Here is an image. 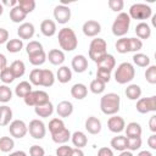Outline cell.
<instances>
[{
	"label": "cell",
	"instance_id": "obj_36",
	"mask_svg": "<svg viewBox=\"0 0 156 156\" xmlns=\"http://www.w3.org/2000/svg\"><path fill=\"white\" fill-rule=\"evenodd\" d=\"M133 62L139 67H149L150 66V57L141 52H135L133 55Z\"/></svg>",
	"mask_w": 156,
	"mask_h": 156
},
{
	"label": "cell",
	"instance_id": "obj_2",
	"mask_svg": "<svg viewBox=\"0 0 156 156\" xmlns=\"http://www.w3.org/2000/svg\"><path fill=\"white\" fill-rule=\"evenodd\" d=\"M58 44L60 48L65 51H73L78 46V39L74 30L69 27H63L58 30Z\"/></svg>",
	"mask_w": 156,
	"mask_h": 156
},
{
	"label": "cell",
	"instance_id": "obj_64",
	"mask_svg": "<svg viewBox=\"0 0 156 156\" xmlns=\"http://www.w3.org/2000/svg\"><path fill=\"white\" fill-rule=\"evenodd\" d=\"M2 12H4V6H2V4L0 2V16L2 15Z\"/></svg>",
	"mask_w": 156,
	"mask_h": 156
},
{
	"label": "cell",
	"instance_id": "obj_28",
	"mask_svg": "<svg viewBox=\"0 0 156 156\" xmlns=\"http://www.w3.org/2000/svg\"><path fill=\"white\" fill-rule=\"evenodd\" d=\"M110 145L112 146L113 150L124 151V150H127V136H124V135L113 136L110 141Z\"/></svg>",
	"mask_w": 156,
	"mask_h": 156
},
{
	"label": "cell",
	"instance_id": "obj_14",
	"mask_svg": "<svg viewBox=\"0 0 156 156\" xmlns=\"http://www.w3.org/2000/svg\"><path fill=\"white\" fill-rule=\"evenodd\" d=\"M34 33H35V28H34L33 23H30V22H23L17 28V34H18L21 40H27V39L29 40V39H32Z\"/></svg>",
	"mask_w": 156,
	"mask_h": 156
},
{
	"label": "cell",
	"instance_id": "obj_55",
	"mask_svg": "<svg viewBox=\"0 0 156 156\" xmlns=\"http://www.w3.org/2000/svg\"><path fill=\"white\" fill-rule=\"evenodd\" d=\"M98 156H113V151L110 147H100L98 151Z\"/></svg>",
	"mask_w": 156,
	"mask_h": 156
},
{
	"label": "cell",
	"instance_id": "obj_39",
	"mask_svg": "<svg viewBox=\"0 0 156 156\" xmlns=\"http://www.w3.org/2000/svg\"><path fill=\"white\" fill-rule=\"evenodd\" d=\"M15 147V141L11 136H1L0 138V151L10 152Z\"/></svg>",
	"mask_w": 156,
	"mask_h": 156
},
{
	"label": "cell",
	"instance_id": "obj_42",
	"mask_svg": "<svg viewBox=\"0 0 156 156\" xmlns=\"http://www.w3.org/2000/svg\"><path fill=\"white\" fill-rule=\"evenodd\" d=\"M105 87H106V84L104 83V82H101V80H99V79H94V80H91V83H90V85H89V89H90V91L93 93V94H102L104 91H105Z\"/></svg>",
	"mask_w": 156,
	"mask_h": 156
},
{
	"label": "cell",
	"instance_id": "obj_10",
	"mask_svg": "<svg viewBox=\"0 0 156 156\" xmlns=\"http://www.w3.org/2000/svg\"><path fill=\"white\" fill-rule=\"evenodd\" d=\"M9 130H10V134L13 138L21 139V138H23L28 133V126L22 119H15V121H12L10 123Z\"/></svg>",
	"mask_w": 156,
	"mask_h": 156
},
{
	"label": "cell",
	"instance_id": "obj_20",
	"mask_svg": "<svg viewBox=\"0 0 156 156\" xmlns=\"http://www.w3.org/2000/svg\"><path fill=\"white\" fill-rule=\"evenodd\" d=\"M71 95L76 100H83L88 95V88L83 83H76L71 88Z\"/></svg>",
	"mask_w": 156,
	"mask_h": 156
},
{
	"label": "cell",
	"instance_id": "obj_8",
	"mask_svg": "<svg viewBox=\"0 0 156 156\" xmlns=\"http://www.w3.org/2000/svg\"><path fill=\"white\" fill-rule=\"evenodd\" d=\"M135 108L139 113H149V112H155L156 111V96H149V98H140L136 101Z\"/></svg>",
	"mask_w": 156,
	"mask_h": 156
},
{
	"label": "cell",
	"instance_id": "obj_3",
	"mask_svg": "<svg viewBox=\"0 0 156 156\" xmlns=\"http://www.w3.org/2000/svg\"><path fill=\"white\" fill-rule=\"evenodd\" d=\"M135 77V68L130 62H122L115 72V80L118 84H127Z\"/></svg>",
	"mask_w": 156,
	"mask_h": 156
},
{
	"label": "cell",
	"instance_id": "obj_32",
	"mask_svg": "<svg viewBox=\"0 0 156 156\" xmlns=\"http://www.w3.org/2000/svg\"><path fill=\"white\" fill-rule=\"evenodd\" d=\"M124 93L129 100H138L141 96V88L138 84H129Z\"/></svg>",
	"mask_w": 156,
	"mask_h": 156
},
{
	"label": "cell",
	"instance_id": "obj_44",
	"mask_svg": "<svg viewBox=\"0 0 156 156\" xmlns=\"http://www.w3.org/2000/svg\"><path fill=\"white\" fill-rule=\"evenodd\" d=\"M11 99H12V91H11V89L6 84L0 85V102L6 104Z\"/></svg>",
	"mask_w": 156,
	"mask_h": 156
},
{
	"label": "cell",
	"instance_id": "obj_59",
	"mask_svg": "<svg viewBox=\"0 0 156 156\" xmlns=\"http://www.w3.org/2000/svg\"><path fill=\"white\" fill-rule=\"evenodd\" d=\"M69 156H84V152H83V150L82 149H72V152H71V155Z\"/></svg>",
	"mask_w": 156,
	"mask_h": 156
},
{
	"label": "cell",
	"instance_id": "obj_62",
	"mask_svg": "<svg viewBox=\"0 0 156 156\" xmlns=\"http://www.w3.org/2000/svg\"><path fill=\"white\" fill-rule=\"evenodd\" d=\"M136 156H154V155H152L150 151H147V150H143V151H140Z\"/></svg>",
	"mask_w": 156,
	"mask_h": 156
},
{
	"label": "cell",
	"instance_id": "obj_17",
	"mask_svg": "<svg viewBox=\"0 0 156 156\" xmlns=\"http://www.w3.org/2000/svg\"><path fill=\"white\" fill-rule=\"evenodd\" d=\"M85 129H87V132L89 134H93V135L99 134L100 130H101V122H100V119L98 117H95V116L88 117L87 121H85Z\"/></svg>",
	"mask_w": 156,
	"mask_h": 156
},
{
	"label": "cell",
	"instance_id": "obj_24",
	"mask_svg": "<svg viewBox=\"0 0 156 156\" xmlns=\"http://www.w3.org/2000/svg\"><path fill=\"white\" fill-rule=\"evenodd\" d=\"M12 119V110L7 105L0 106V127H5L11 123Z\"/></svg>",
	"mask_w": 156,
	"mask_h": 156
},
{
	"label": "cell",
	"instance_id": "obj_12",
	"mask_svg": "<svg viewBox=\"0 0 156 156\" xmlns=\"http://www.w3.org/2000/svg\"><path fill=\"white\" fill-rule=\"evenodd\" d=\"M82 30L85 37L93 38V37H96L101 32V24L95 20H88L83 23Z\"/></svg>",
	"mask_w": 156,
	"mask_h": 156
},
{
	"label": "cell",
	"instance_id": "obj_29",
	"mask_svg": "<svg viewBox=\"0 0 156 156\" xmlns=\"http://www.w3.org/2000/svg\"><path fill=\"white\" fill-rule=\"evenodd\" d=\"M55 83V74L51 69H41V82L40 85L49 88L52 87Z\"/></svg>",
	"mask_w": 156,
	"mask_h": 156
},
{
	"label": "cell",
	"instance_id": "obj_56",
	"mask_svg": "<svg viewBox=\"0 0 156 156\" xmlns=\"http://www.w3.org/2000/svg\"><path fill=\"white\" fill-rule=\"evenodd\" d=\"M147 145L150 146V149L152 150H156V134H151L149 138H147Z\"/></svg>",
	"mask_w": 156,
	"mask_h": 156
},
{
	"label": "cell",
	"instance_id": "obj_4",
	"mask_svg": "<svg viewBox=\"0 0 156 156\" xmlns=\"http://www.w3.org/2000/svg\"><path fill=\"white\" fill-rule=\"evenodd\" d=\"M129 26H130V17L127 12H119L117 15V17L115 18L111 30L112 34L116 37H124L128 30H129Z\"/></svg>",
	"mask_w": 156,
	"mask_h": 156
},
{
	"label": "cell",
	"instance_id": "obj_15",
	"mask_svg": "<svg viewBox=\"0 0 156 156\" xmlns=\"http://www.w3.org/2000/svg\"><path fill=\"white\" fill-rule=\"evenodd\" d=\"M71 66H72V68H73L74 72H77V73H83V72H85L87 68H88V58H87L84 55H76V56L72 58Z\"/></svg>",
	"mask_w": 156,
	"mask_h": 156
},
{
	"label": "cell",
	"instance_id": "obj_46",
	"mask_svg": "<svg viewBox=\"0 0 156 156\" xmlns=\"http://www.w3.org/2000/svg\"><path fill=\"white\" fill-rule=\"evenodd\" d=\"M0 79H1V82H4L5 84H10V83H12L16 78H15L12 71L10 69V67H6V68H4L2 71H0Z\"/></svg>",
	"mask_w": 156,
	"mask_h": 156
},
{
	"label": "cell",
	"instance_id": "obj_22",
	"mask_svg": "<svg viewBox=\"0 0 156 156\" xmlns=\"http://www.w3.org/2000/svg\"><path fill=\"white\" fill-rule=\"evenodd\" d=\"M135 34L138 39H149L151 37V28L146 22H139L135 26Z\"/></svg>",
	"mask_w": 156,
	"mask_h": 156
},
{
	"label": "cell",
	"instance_id": "obj_34",
	"mask_svg": "<svg viewBox=\"0 0 156 156\" xmlns=\"http://www.w3.org/2000/svg\"><path fill=\"white\" fill-rule=\"evenodd\" d=\"M51 139L56 144H65V143H67L71 139V132L67 128H65V129H62L58 133L51 134Z\"/></svg>",
	"mask_w": 156,
	"mask_h": 156
},
{
	"label": "cell",
	"instance_id": "obj_50",
	"mask_svg": "<svg viewBox=\"0 0 156 156\" xmlns=\"http://www.w3.org/2000/svg\"><path fill=\"white\" fill-rule=\"evenodd\" d=\"M107 5H108L110 10H112L115 12H121L124 7V1L123 0H108Z\"/></svg>",
	"mask_w": 156,
	"mask_h": 156
},
{
	"label": "cell",
	"instance_id": "obj_37",
	"mask_svg": "<svg viewBox=\"0 0 156 156\" xmlns=\"http://www.w3.org/2000/svg\"><path fill=\"white\" fill-rule=\"evenodd\" d=\"M28 58H29V62L33 66H41L46 61V54H45L44 50H41L39 52H35L33 55H29Z\"/></svg>",
	"mask_w": 156,
	"mask_h": 156
},
{
	"label": "cell",
	"instance_id": "obj_11",
	"mask_svg": "<svg viewBox=\"0 0 156 156\" xmlns=\"http://www.w3.org/2000/svg\"><path fill=\"white\" fill-rule=\"evenodd\" d=\"M54 18L56 20L57 23L65 24L71 20V9L66 5H57L54 9Z\"/></svg>",
	"mask_w": 156,
	"mask_h": 156
},
{
	"label": "cell",
	"instance_id": "obj_19",
	"mask_svg": "<svg viewBox=\"0 0 156 156\" xmlns=\"http://www.w3.org/2000/svg\"><path fill=\"white\" fill-rule=\"evenodd\" d=\"M96 66L98 68H101V69H106V71H112L116 66V60L113 57V55L111 54H106L105 56H102L98 62H96Z\"/></svg>",
	"mask_w": 156,
	"mask_h": 156
},
{
	"label": "cell",
	"instance_id": "obj_63",
	"mask_svg": "<svg viewBox=\"0 0 156 156\" xmlns=\"http://www.w3.org/2000/svg\"><path fill=\"white\" fill-rule=\"evenodd\" d=\"M119 156H133V152L132 151H128V150H124V151H121Z\"/></svg>",
	"mask_w": 156,
	"mask_h": 156
},
{
	"label": "cell",
	"instance_id": "obj_43",
	"mask_svg": "<svg viewBox=\"0 0 156 156\" xmlns=\"http://www.w3.org/2000/svg\"><path fill=\"white\" fill-rule=\"evenodd\" d=\"M17 5L28 15L30 12L34 11L35 9V1L34 0H18L17 1Z\"/></svg>",
	"mask_w": 156,
	"mask_h": 156
},
{
	"label": "cell",
	"instance_id": "obj_31",
	"mask_svg": "<svg viewBox=\"0 0 156 156\" xmlns=\"http://www.w3.org/2000/svg\"><path fill=\"white\" fill-rule=\"evenodd\" d=\"M32 91V84L27 80H23V82H20L16 88H15V94L18 96V98H24L26 95H28L29 93Z\"/></svg>",
	"mask_w": 156,
	"mask_h": 156
},
{
	"label": "cell",
	"instance_id": "obj_25",
	"mask_svg": "<svg viewBox=\"0 0 156 156\" xmlns=\"http://www.w3.org/2000/svg\"><path fill=\"white\" fill-rule=\"evenodd\" d=\"M34 112L37 116L39 117H43V118H46V117H50L54 112V106L49 101L44 105H40V106H35L34 107Z\"/></svg>",
	"mask_w": 156,
	"mask_h": 156
},
{
	"label": "cell",
	"instance_id": "obj_61",
	"mask_svg": "<svg viewBox=\"0 0 156 156\" xmlns=\"http://www.w3.org/2000/svg\"><path fill=\"white\" fill-rule=\"evenodd\" d=\"M9 156H27V154H26L24 151H22V150H18V151H13V152H11Z\"/></svg>",
	"mask_w": 156,
	"mask_h": 156
},
{
	"label": "cell",
	"instance_id": "obj_9",
	"mask_svg": "<svg viewBox=\"0 0 156 156\" xmlns=\"http://www.w3.org/2000/svg\"><path fill=\"white\" fill-rule=\"evenodd\" d=\"M28 132H29L32 138H34L37 140H40L46 134V127H45L43 121H40V119H32L29 122V124H28Z\"/></svg>",
	"mask_w": 156,
	"mask_h": 156
},
{
	"label": "cell",
	"instance_id": "obj_48",
	"mask_svg": "<svg viewBox=\"0 0 156 156\" xmlns=\"http://www.w3.org/2000/svg\"><path fill=\"white\" fill-rule=\"evenodd\" d=\"M145 79L150 84H156V66L150 65L145 71Z\"/></svg>",
	"mask_w": 156,
	"mask_h": 156
},
{
	"label": "cell",
	"instance_id": "obj_47",
	"mask_svg": "<svg viewBox=\"0 0 156 156\" xmlns=\"http://www.w3.org/2000/svg\"><path fill=\"white\" fill-rule=\"evenodd\" d=\"M41 82V68H34L29 73V83L33 85H40Z\"/></svg>",
	"mask_w": 156,
	"mask_h": 156
},
{
	"label": "cell",
	"instance_id": "obj_26",
	"mask_svg": "<svg viewBox=\"0 0 156 156\" xmlns=\"http://www.w3.org/2000/svg\"><path fill=\"white\" fill-rule=\"evenodd\" d=\"M26 17H27V13L18 5H16L15 7H12L10 10V20L13 23H21V22H23V20H26Z\"/></svg>",
	"mask_w": 156,
	"mask_h": 156
},
{
	"label": "cell",
	"instance_id": "obj_27",
	"mask_svg": "<svg viewBox=\"0 0 156 156\" xmlns=\"http://www.w3.org/2000/svg\"><path fill=\"white\" fill-rule=\"evenodd\" d=\"M56 78H57V80H58L60 83H62V84L68 83V82L72 79V71H71V68H68L67 66H61V67L57 69Z\"/></svg>",
	"mask_w": 156,
	"mask_h": 156
},
{
	"label": "cell",
	"instance_id": "obj_1",
	"mask_svg": "<svg viewBox=\"0 0 156 156\" xmlns=\"http://www.w3.org/2000/svg\"><path fill=\"white\" fill-rule=\"evenodd\" d=\"M121 106V98L116 93H107L104 94L100 99V110L102 113L113 116L119 111Z\"/></svg>",
	"mask_w": 156,
	"mask_h": 156
},
{
	"label": "cell",
	"instance_id": "obj_49",
	"mask_svg": "<svg viewBox=\"0 0 156 156\" xmlns=\"http://www.w3.org/2000/svg\"><path fill=\"white\" fill-rule=\"evenodd\" d=\"M128 44H129V51L132 52H138L143 48V41L138 38H128Z\"/></svg>",
	"mask_w": 156,
	"mask_h": 156
},
{
	"label": "cell",
	"instance_id": "obj_38",
	"mask_svg": "<svg viewBox=\"0 0 156 156\" xmlns=\"http://www.w3.org/2000/svg\"><path fill=\"white\" fill-rule=\"evenodd\" d=\"M65 128H66L65 123H63V121L61 118H52L49 122V132H50V134L58 133V132H61Z\"/></svg>",
	"mask_w": 156,
	"mask_h": 156
},
{
	"label": "cell",
	"instance_id": "obj_13",
	"mask_svg": "<svg viewBox=\"0 0 156 156\" xmlns=\"http://www.w3.org/2000/svg\"><path fill=\"white\" fill-rule=\"evenodd\" d=\"M107 128L110 132L112 133H122L126 128V122L123 119V117L113 115L107 119Z\"/></svg>",
	"mask_w": 156,
	"mask_h": 156
},
{
	"label": "cell",
	"instance_id": "obj_40",
	"mask_svg": "<svg viewBox=\"0 0 156 156\" xmlns=\"http://www.w3.org/2000/svg\"><path fill=\"white\" fill-rule=\"evenodd\" d=\"M141 136H132L127 138V150L128 151H136L141 147Z\"/></svg>",
	"mask_w": 156,
	"mask_h": 156
},
{
	"label": "cell",
	"instance_id": "obj_60",
	"mask_svg": "<svg viewBox=\"0 0 156 156\" xmlns=\"http://www.w3.org/2000/svg\"><path fill=\"white\" fill-rule=\"evenodd\" d=\"M4 5H6V6H11V9L12 7H15L16 5H17V0H5V1H2V6Z\"/></svg>",
	"mask_w": 156,
	"mask_h": 156
},
{
	"label": "cell",
	"instance_id": "obj_23",
	"mask_svg": "<svg viewBox=\"0 0 156 156\" xmlns=\"http://www.w3.org/2000/svg\"><path fill=\"white\" fill-rule=\"evenodd\" d=\"M71 140L77 149H82L88 144V136L80 130H77L73 134H71Z\"/></svg>",
	"mask_w": 156,
	"mask_h": 156
},
{
	"label": "cell",
	"instance_id": "obj_33",
	"mask_svg": "<svg viewBox=\"0 0 156 156\" xmlns=\"http://www.w3.org/2000/svg\"><path fill=\"white\" fill-rule=\"evenodd\" d=\"M10 69L12 71L15 78H21V77L24 74V72H26V65H24V62L21 61V60H15V61L11 63Z\"/></svg>",
	"mask_w": 156,
	"mask_h": 156
},
{
	"label": "cell",
	"instance_id": "obj_5",
	"mask_svg": "<svg viewBox=\"0 0 156 156\" xmlns=\"http://www.w3.org/2000/svg\"><path fill=\"white\" fill-rule=\"evenodd\" d=\"M107 54V43L102 38H95L89 45V57L96 63L102 56Z\"/></svg>",
	"mask_w": 156,
	"mask_h": 156
},
{
	"label": "cell",
	"instance_id": "obj_54",
	"mask_svg": "<svg viewBox=\"0 0 156 156\" xmlns=\"http://www.w3.org/2000/svg\"><path fill=\"white\" fill-rule=\"evenodd\" d=\"M9 41V30L5 28H0V44H5Z\"/></svg>",
	"mask_w": 156,
	"mask_h": 156
},
{
	"label": "cell",
	"instance_id": "obj_6",
	"mask_svg": "<svg viewBox=\"0 0 156 156\" xmlns=\"http://www.w3.org/2000/svg\"><path fill=\"white\" fill-rule=\"evenodd\" d=\"M129 17L133 20H140L144 22V20H147L152 16V10L146 4H133L129 7Z\"/></svg>",
	"mask_w": 156,
	"mask_h": 156
},
{
	"label": "cell",
	"instance_id": "obj_51",
	"mask_svg": "<svg viewBox=\"0 0 156 156\" xmlns=\"http://www.w3.org/2000/svg\"><path fill=\"white\" fill-rule=\"evenodd\" d=\"M96 79H99V80H101V82H104L106 84L111 79V72L110 71H106V69L98 68L96 69Z\"/></svg>",
	"mask_w": 156,
	"mask_h": 156
},
{
	"label": "cell",
	"instance_id": "obj_57",
	"mask_svg": "<svg viewBox=\"0 0 156 156\" xmlns=\"http://www.w3.org/2000/svg\"><path fill=\"white\" fill-rule=\"evenodd\" d=\"M149 127L152 133H156V115H152L149 121Z\"/></svg>",
	"mask_w": 156,
	"mask_h": 156
},
{
	"label": "cell",
	"instance_id": "obj_52",
	"mask_svg": "<svg viewBox=\"0 0 156 156\" xmlns=\"http://www.w3.org/2000/svg\"><path fill=\"white\" fill-rule=\"evenodd\" d=\"M72 146H68V145H61L56 149V156H69L71 152H72Z\"/></svg>",
	"mask_w": 156,
	"mask_h": 156
},
{
	"label": "cell",
	"instance_id": "obj_35",
	"mask_svg": "<svg viewBox=\"0 0 156 156\" xmlns=\"http://www.w3.org/2000/svg\"><path fill=\"white\" fill-rule=\"evenodd\" d=\"M23 48V40L21 39H10L6 43V50L11 54H16L20 52Z\"/></svg>",
	"mask_w": 156,
	"mask_h": 156
},
{
	"label": "cell",
	"instance_id": "obj_16",
	"mask_svg": "<svg viewBox=\"0 0 156 156\" xmlns=\"http://www.w3.org/2000/svg\"><path fill=\"white\" fill-rule=\"evenodd\" d=\"M56 112H57V116L61 118L69 117L73 113V104L68 100L60 101L58 105L56 106Z\"/></svg>",
	"mask_w": 156,
	"mask_h": 156
},
{
	"label": "cell",
	"instance_id": "obj_45",
	"mask_svg": "<svg viewBox=\"0 0 156 156\" xmlns=\"http://www.w3.org/2000/svg\"><path fill=\"white\" fill-rule=\"evenodd\" d=\"M41 50H44L43 49V45L39 43V41H37V40H30L28 44H27V46H26V51H27V55L29 56V55H33V54H35V52H39V51H41Z\"/></svg>",
	"mask_w": 156,
	"mask_h": 156
},
{
	"label": "cell",
	"instance_id": "obj_58",
	"mask_svg": "<svg viewBox=\"0 0 156 156\" xmlns=\"http://www.w3.org/2000/svg\"><path fill=\"white\" fill-rule=\"evenodd\" d=\"M7 67V58L4 54H0V71Z\"/></svg>",
	"mask_w": 156,
	"mask_h": 156
},
{
	"label": "cell",
	"instance_id": "obj_21",
	"mask_svg": "<svg viewBox=\"0 0 156 156\" xmlns=\"http://www.w3.org/2000/svg\"><path fill=\"white\" fill-rule=\"evenodd\" d=\"M40 32L45 37H52L56 34V23L52 20H44L40 23Z\"/></svg>",
	"mask_w": 156,
	"mask_h": 156
},
{
	"label": "cell",
	"instance_id": "obj_7",
	"mask_svg": "<svg viewBox=\"0 0 156 156\" xmlns=\"http://www.w3.org/2000/svg\"><path fill=\"white\" fill-rule=\"evenodd\" d=\"M24 100V104L27 106H40V105H44L46 102L50 101V98H49V94L44 90H32L28 95H26L23 98Z\"/></svg>",
	"mask_w": 156,
	"mask_h": 156
},
{
	"label": "cell",
	"instance_id": "obj_41",
	"mask_svg": "<svg viewBox=\"0 0 156 156\" xmlns=\"http://www.w3.org/2000/svg\"><path fill=\"white\" fill-rule=\"evenodd\" d=\"M115 48H116L117 52H119V54H127V52H129L128 38L122 37V38L117 39V41H116V44H115Z\"/></svg>",
	"mask_w": 156,
	"mask_h": 156
},
{
	"label": "cell",
	"instance_id": "obj_30",
	"mask_svg": "<svg viewBox=\"0 0 156 156\" xmlns=\"http://www.w3.org/2000/svg\"><path fill=\"white\" fill-rule=\"evenodd\" d=\"M124 129H126V134H127L126 136H127V138L141 136V133H143L141 126H140L138 122H130V123H128Z\"/></svg>",
	"mask_w": 156,
	"mask_h": 156
},
{
	"label": "cell",
	"instance_id": "obj_18",
	"mask_svg": "<svg viewBox=\"0 0 156 156\" xmlns=\"http://www.w3.org/2000/svg\"><path fill=\"white\" fill-rule=\"evenodd\" d=\"M46 60H49V62L54 66H60L65 61V54L60 49H51L46 55Z\"/></svg>",
	"mask_w": 156,
	"mask_h": 156
},
{
	"label": "cell",
	"instance_id": "obj_53",
	"mask_svg": "<svg viewBox=\"0 0 156 156\" xmlns=\"http://www.w3.org/2000/svg\"><path fill=\"white\" fill-rule=\"evenodd\" d=\"M29 156H45V150L39 145H32L29 147Z\"/></svg>",
	"mask_w": 156,
	"mask_h": 156
}]
</instances>
